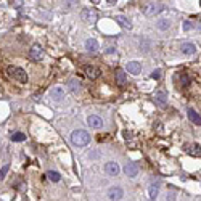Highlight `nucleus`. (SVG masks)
I'll list each match as a JSON object with an SVG mask.
<instances>
[{
  "label": "nucleus",
  "instance_id": "f257e3e1",
  "mask_svg": "<svg viewBox=\"0 0 201 201\" xmlns=\"http://www.w3.org/2000/svg\"><path fill=\"white\" fill-rule=\"evenodd\" d=\"M89 142H90V135L85 130H82V129L74 130L71 133V143L76 145V147H85Z\"/></svg>",
  "mask_w": 201,
  "mask_h": 201
},
{
  "label": "nucleus",
  "instance_id": "f03ea898",
  "mask_svg": "<svg viewBox=\"0 0 201 201\" xmlns=\"http://www.w3.org/2000/svg\"><path fill=\"white\" fill-rule=\"evenodd\" d=\"M7 73L12 76L13 79H16L18 82H23V84L28 82V74H26V71L21 69V68H16V66H8Z\"/></svg>",
  "mask_w": 201,
  "mask_h": 201
},
{
  "label": "nucleus",
  "instance_id": "7ed1b4c3",
  "mask_svg": "<svg viewBox=\"0 0 201 201\" xmlns=\"http://www.w3.org/2000/svg\"><path fill=\"white\" fill-rule=\"evenodd\" d=\"M29 56H31V60L32 61H39V60H42L44 58V48L40 47V45H32L29 50Z\"/></svg>",
  "mask_w": 201,
  "mask_h": 201
},
{
  "label": "nucleus",
  "instance_id": "20e7f679",
  "mask_svg": "<svg viewBox=\"0 0 201 201\" xmlns=\"http://www.w3.org/2000/svg\"><path fill=\"white\" fill-rule=\"evenodd\" d=\"M119 171H121V167H119V164H117L116 161H108L105 164V172L108 174V176L114 177V176L119 174Z\"/></svg>",
  "mask_w": 201,
  "mask_h": 201
},
{
  "label": "nucleus",
  "instance_id": "39448f33",
  "mask_svg": "<svg viewBox=\"0 0 201 201\" xmlns=\"http://www.w3.org/2000/svg\"><path fill=\"white\" fill-rule=\"evenodd\" d=\"M122 195H124V192H122L121 187H111L108 190V198L111 201H119L122 198Z\"/></svg>",
  "mask_w": 201,
  "mask_h": 201
},
{
  "label": "nucleus",
  "instance_id": "423d86ee",
  "mask_svg": "<svg viewBox=\"0 0 201 201\" xmlns=\"http://www.w3.org/2000/svg\"><path fill=\"white\" fill-rule=\"evenodd\" d=\"M124 174L127 177H130V179H133V177H137L138 176V166L135 163H127L126 166H124Z\"/></svg>",
  "mask_w": 201,
  "mask_h": 201
},
{
  "label": "nucleus",
  "instance_id": "0eeeda50",
  "mask_svg": "<svg viewBox=\"0 0 201 201\" xmlns=\"http://www.w3.org/2000/svg\"><path fill=\"white\" fill-rule=\"evenodd\" d=\"M81 18L84 19L85 23H95L97 21V13L94 12V10H89V8H85V10H82V13H81Z\"/></svg>",
  "mask_w": 201,
  "mask_h": 201
},
{
  "label": "nucleus",
  "instance_id": "6e6552de",
  "mask_svg": "<svg viewBox=\"0 0 201 201\" xmlns=\"http://www.w3.org/2000/svg\"><path fill=\"white\" fill-rule=\"evenodd\" d=\"M50 97L53 100H61V98H64V89L61 85H55V87H51L50 89Z\"/></svg>",
  "mask_w": 201,
  "mask_h": 201
},
{
  "label": "nucleus",
  "instance_id": "1a4fd4ad",
  "mask_svg": "<svg viewBox=\"0 0 201 201\" xmlns=\"http://www.w3.org/2000/svg\"><path fill=\"white\" fill-rule=\"evenodd\" d=\"M154 100H156V103L159 106H166V103H167V92L166 90H156L154 92Z\"/></svg>",
  "mask_w": 201,
  "mask_h": 201
},
{
  "label": "nucleus",
  "instance_id": "9d476101",
  "mask_svg": "<svg viewBox=\"0 0 201 201\" xmlns=\"http://www.w3.org/2000/svg\"><path fill=\"white\" fill-rule=\"evenodd\" d=\"M84 73H85V76L89 77V79H98L100 77V69L98 68H95V66H84Z\"/></svg>",
  "mask_w": 201,
  "mask_h": 201
},
{
  "label": "nucleus",
  "instance_id": "9b49d317",
  "mask_svg": "<svg viewBox=\"0 0 201 201\" xmlns=\"http://www.w3.org/2000/svg\"><path fill=\"white\" fill-rule=\"evenodd\" d=\"M126 69H127L130 74H133V76H138V74L142 73V64L138 63V61H129V63H127V66H126Z\"/></svg>",
  "mask_w": 201,
  "mask_h": 201
},
{
  "label": "nucleus",
  "instance_id": "f8f14e48",
  "mask_svg": "<svg viewBox=\"0 0 201 201\" xmlns=\"http://www.w3.org/2000/svg\"><path fill=\"white\" fill-rule=\"evenodd\" d=\"M180 50H182V53L183 55H193L195 51H196V45L195 44H192V42H185V44H182L180 45Z\"/></svg>",
  "mask_w": 201,
  "mask_h": 201
},
{
  "label": "nucleus",
  "instance_id": "ddd939ff",
  "mask_svg": "<svg viewBox=\"0 0 201 201\" xmlns=\"http://www.w3.org/2000/svg\"><path fill=\"white\" fill-rule=\"evenodd\" d=\"M126 81H127L126 71L124 69H117L116 71V84L119 85V87H124L126 85Z\"/></svg>",
  "mask_w": 201,
  "mask_h": 201
},
{
  "label": "nucleus",
  "instance_id": "4468645a",
  "mask_svg": "<svg viewBox=\"0 0 201 201\" xmlns=\"http://www.w3.org/2000/svg\"><path fill=\"white\" fill-rule=\"evenodd\" d=\"M87 122H89V126L94 127V129H100L103 126V121L100 119L98 116H89V117H87Z\"/></svg>",
  "mask_w": 201,
  "mask_h": 201
},
{
  "label": "nucleus",
  "instance_id": "2eb2a0df",
  "mask_svg": "<svg viewBox=\"0 0 201 201\" xmlns=\"http://www.w3.org/2000/svg\"><path fill=\"white\" fill-rule=\"evenodd\" d=\"M116 21H117V24H119L121 28H124V29H130V28H132V23L129 21L124 15H117V16H116Z\"/></svg>",
  "mask_w": 201,
  "mask_h": 201
},
{
  "label": "nucleus",
  "instance_id": "dca6fc26",
  "mask_svg": "<svg viewBox=\"0 0 201 201\" xmlns=\"http://www.w3.org/2000/svg\"><path fill=\"white\" fill-rule=\"evenodd\" d=\"M187 114H188V119L193 122V124H196V126H201V116L198 114L196 111H193L192 108H190V110L187 111Z\"/></svg>",
  "mask_w": 201,
  "mask_h": 201
},
{
  "label": "nucleus",
  "instance_id": "f3484780",
  "mask_svg": "<svg viewBox=\"0 0 201 201\" xmlns=\"http://www.w3.org/2000/svg\"><path fill=\"white\" fill-rule=\"evenodd\" d=\"M85 48L89 51H97L98 50V42L95 39H87L85 40Z\"/></svg>",
  "mask_w": 201,
  "mask_h": 201
},
{
  "label": "nucleus",
  "instance_id": "a211bd4d",
  "mask_svg": "<svg viewBox=\"0 0 201 201\" xmlns=\"http://www.w3.org/2000/svg\"><path fill=\"white\" fill-rule=\"evenodd\" d=\"M158 193H159V185L156 183V185H150V190H148V195H150V199H156V196H158Z\"/></svg>",
  "mask_w": 201,
  "mask_h": 201
},
{
  "label": "nucleus",
  "instance_id": "6ab92c4d",
  "mask_svg": "<svg viewBox=\"0 0 201 201\" xmlns=\"http://www.w3.org/2000/svg\"><path fill=\"white\" fill-rule=\"evenodd\" d=\"M68 85H69V89L71 90H79L81 89V81L79 79H69V82H68Z\"/></svg>",
  "mask_w": 201,
  "mask_h": 201
},
{
  "label": "nucleus",
  "instance_id": "aec40b11",
  "mask_svg": "<svg viewBox=\"0 0 201 201\" xmlns=\"http://www.w3.org/2000/svg\"><path fill=\"white\" fill-rule=\"evenodd\" d=\"M47 177L51 180V182H60V179H61V176L56 171H48L47 172Z\"/></svg>",
  "mask_w": 201,
  "mask_h": 201
},
{
  "label": "nucleus",
  "instance_id": "412c9836",
  "mask_svg": "<svg viewBox=\"0 0 201 201\" xmlns=\"http://www.w3.org/2000/svg\"><path fill=\"white\" fill-rule=\"evenodd\" d=\"M158 26V29H161V31H166L169 26H171V23H169V19H159V21L156 23Z\"/></svg>",
  "mask_w": 201,
  "mask_h": 201
},
{
  "label": "nucleus",
  "instance_id": "4be33fe9",
  "mask_svg": "<svg viewBox=\"0 0 201 201\" xmlns=\"http://www.w3.org/2000/svg\"><path fill=\"white\" fill-rule=\"evenodd\" d=\"M12 140L13 142H24L26 140V135H24V133H21V132H16V133H13V135H12Z\"/></svg>",
  "mask_w": 201,
  "mask_h": 201
},
{
  "label": "nucleus",
  "instance_id": "5701e85b",
  "mask_svg": "<svg viewBox=\"0 0 201 201\" xmlns=\"http://www.w3.org/2000/svg\"><path fill=\"white\" fill-rule=\"evenodd\" d=\"M8 171H10V164H5V166H2V169H0V180H3L5 177H7Z\"/></svg>",
  "mask_w": 201,
  "mask_h": 201
},
{
  "label": "nucleus",
  "instance_id": "b1692460",
  "mask_svg": "<svg viewBox=\"0 0 201 201\" xmlns=\"http://www.w3.org/2000/svg\"><path fill=\"white\" fill-rule=\"evenodd\" d=\"M180 85H183V87L190 85V77H188L187 74H182V76H180Z\"/></svg>",
  "mask_w": 201,
  "mask_h": 201
},
{
  "label": "nucleus",
  "instance_id": "393cba45",
  "mask_svg": "<svg viewBox=\"0 0 201 201\" xmlns=\"http://www.w3.org/2000/svg\"><path fill=\"white\" fill-rule=\"evenodd\" d=\"M190 154H195V156H199L201 154V150H199V145H193L192 147V150H188Z\"/></svg>",
  "mask_w": 201,
  "mask_h": 201
},
{
  "label": "nucleus",
  "instance_id": "a878e982",
  "mask_svg": "<svg viewBox=\"0 0 201 201\" xmlns=\"http://www.w3.org/2000/svg\"><path fill=\"white\" fill-rule=\"evenodd\" d=\"M161 76H163V71L161 69H154L153 71V73H151V77H153V79H161Z\"/></svg>",
  "mask_w": 201,
  "mask_h": 201
},
{
  "label": "nucleus",
  "instance_id": "bb28decb",
  "mask_svg": "<svg viewBox=\"0 0 201 201\" xmlns=\"http://www.w3.org/2000/svg\"><path fill=\"white\" fill-rule=\"evenodd\" d=\"M176 198H177V195L172 193V192L166 195V201H176Z\"/></svg>",
  "mask_w": 201,
  "mask_h": 201
},
{
  "label": "nucleus",
  "instance_id": "cd10ccee",
  "mask_svg": "<svg viewBox=\"0 0 201 201\" xmlns=\"http://www.w3.org/2000/svg\"><path fill=\"white\" fill-rule=\"evenodd\" d=\"M192 28H193V26H192L190 21H183V31H190Z\"/></svg>",
  "mask_w": 201,
  "mask_h": 201
},
{
  "label": "nucleus",
  "instance_id": "c85d7f7f",
  "mask_svg": "<svg viewBox=\"0 0 201 201\" xmlns=\"http://www.w3.org/2000/svg\"><path fill=\"white\" fill-rule=\"evenodd\" d=\"M108 3H111V5H114V3H116V0H108Z\"/></svg>",
  "mask_w": 201,
  "mask_h": 201
},
{
  "label": "nucleus",
  "instance_id": "c756f323",
  "mask_svg": "<svg viewBox=\"0 0 201 201\" xmlns=\"http://www.w3.org/2000/svg\"><path fill=\"white\" fill-rule=\"evenodd\" d=\"M92 2H94V3H100V0H92Z\"/></svg>",
  "mask_w": 201,
  "mask_h": 201
},
{
  "label": "nucleus",
  "instance_id": "7c9ffc66",
  "mask_svg": "<svg viewBox=\"0 0 201 201\" xmlns=\"http://www.w3.org/2000/svg\"><path fill=\"white\" fill-rule=\"evenodd\" d=\"M199 3H201V0H199Z\"/></svg>",
  "mask_w": 201,
  "mask_h": 201
}]
</instances>
